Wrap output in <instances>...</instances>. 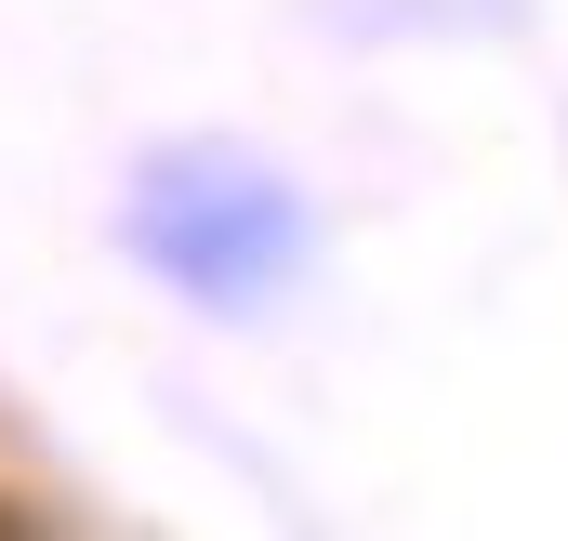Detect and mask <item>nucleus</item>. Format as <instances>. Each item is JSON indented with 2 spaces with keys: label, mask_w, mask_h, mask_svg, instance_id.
<instances>
[{
  "label": "nucleus",
  "mask_w": 568,
  "mask_h": 541,
  "mask_svg": "<svg viewBox=\"0 0 568 541\" xmlns=\"http://www.w3.org/2000/svg\"><path fill=\"white\" fill-rule=\"evenodd\" d=\"M120 252L172 304H199V317H278L304 290V265H317V198L265 145L172 133V145H145L133 185H120Z\"/></svg>",
  "instance_id": "obj_1"
}]
</instances>
